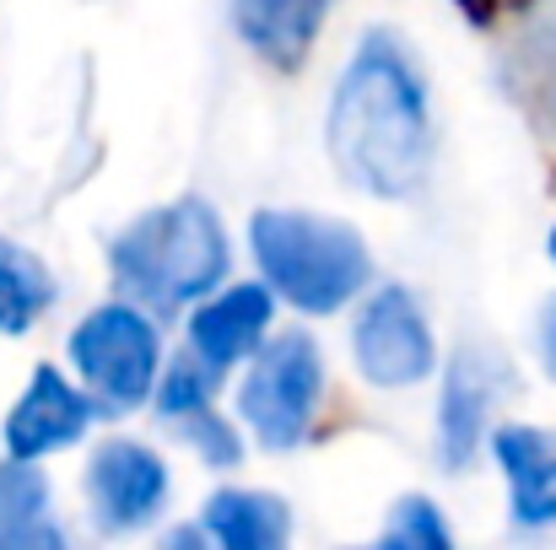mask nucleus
<instances>
[{"instance_id":"nucleus-17","label":"nucleus","mask_w":556,"mask_h":550,"mask_svg":"<svg viewBox=\"0 0 556 550\" xmlns=\"http://www.w3.org/2000/svg\"><path fill=\"white\" fill-rule=\"evenodd\" d=\"M211 378H216V372L200 362L194 351L179 357V362L168 367L163 388H157V410H163L168 421H185V415H194V410H205V405H211Z\"/></svg>"},{"instance_id":"nucleus-7","label":"nucleus","mask_w":556,"mask_h":550,"mask_svg":"<svg viewBox=\"0 0 556 550\" xmlns=\"http://www.w3.org/2000/svg\"><path fill=\"white\" fill-rule=\"evenodd\" d=\"M87 497H92V513L109 535H130L141 524H152L168 502V464L141 448V443H103L87 464Z\"/></svg>"},{"instance_id":"nucleus-16","label":"nucleus","mask_w":556,"mask_h":550,"mask_svg":"<svg viewBox=\"0 0 556 550\" xmlns=\"http://www.w3.org/2000/svg\"><path fill=\"white\" fill-rule=\"evenodd\" d=\"M372 550H454V540H448L443 513L427 497H400L389 508V524H383Z\"/></svg>"},{"instance_id":"nucleus-3","label":"nucleus","mask_w":556,"mask_h":550,"mask_svg":"<svg viewBox=\"0 0 556 550\" xmlns=\"http://www.w3.org/2000/svg\"><path fill=\"white\" fill-rule=\"evenodd\" d=\"M254 259L276 297H287L303 314H336L346 308L372 276L368 243L357 227L308 216V210H260L249 221Z\"/></svg>"},{"instance_id":"nucleus-14","label":"nucleus","mask_w":556,"mask_h":550,"mask_svg":"<svg viewBox=\"0 0 556 550\" xmlns=\"http://www.w3.org/2000/svg\"><path fill=\"white\" fill-rule=\"evenodd\" d=\"M205 535L216 550H287L292 513L270 491H216L205 502Z\"/></svg>"},{"instance_id":"nucleus-20","label":"nucleus","mask_w":556,"mask_h":550,"mask_svg":"<svg viewBox=\"0 0 556 550\" xmlns=\"http://www.w3.org/2000/svg\"><path fill=\"white\" fill-rule=\"evenodd\" d=\"M163 550H216V540H205V529H174Z\"/></svg>"},{"instance_id":"nucleus-11","label":"nucleus","mask_w":556,"mask_h":550,"mask_svg":"<svg viewBox=\"0 0 556 550\" xmlns=\"http://www.w3.org/2000/svg\"><path fill=\"white\" fill-rule=\"evenodd\" d=\"M492 453L508 475L514 524H525V529L556 524V432H546V426H503L492 437Z\"/></svg>"},{"instance_id":"nucleus-21","label":"nucleus","mask_w":556,"mask_h":550,"mask_svg":"<svg viewBox=\"0 0 556 550\" xmlns=\"http://www.w3.org/2000/svg\"><path fill=\"white\" fill-rule=\"evenodd\" d=\"M541 351H546V367L556 372V303H546V314H541Z\"/></svg>"},{"instance_id":"nucleus-10","label":"nucleus","mask_w":556,"mask_h":550,"mask_svg":"<svg viewBox=\"0 0 556 550\" xmlns=\"http://www.w3.org/2000/svg\"><path fill=\"white\" fill-rule=\"evenodd\" d=\"M265 324H270V292L265 286H227V292H216L211 303L194 308L189 351L211 372H227L260 346Z\"/></svg>"},{"instance_id":"nucleus-2","label":"nucleus","mask_w":556,"mask_h":550,"mask_svg":"<svg viewBox=\"0 0 556 550\" xmlns=\"http://www.w3.org/2000/svg\"><path fill=\"white\" fill-rule=\"evenodd\" d=\"M227 276V232L205 200H174L136 216L114 238V281L125 297L174 314L194 297L216 292Z\"/></svg>"},{"instance_id":"nucleus-4","label":"nucleus","mask_w":556,"mask_h":550,"mask_svg":"<svg viewBox=\"0 0 556 550\" xmlns=\"http://www.w3.org/2000/svg\"><path fill=\"white\" fill-rule=\"evenodd\" d=\"M319 388H325L319 346L303 330H287L260 351V362L249 367V378L238 388V410L254 426V437L281 453V448H298L308 437Z\"/></svg>"},{"instance_id":"nucleus-19","label":"nucleus","mask_w":556,"mask_h":550,"mask_svg":"<svg viewBox=\"0 0 556 550\" xmlns=\"http://www.w3.org/2000/svg\"><path fill=\"white\" fill-rule=\"evenodd\" d=\"M185 437L211 459V464H238L243 459V448H238V432L227 426V421H216L211 415V405L205 410H194V415H185Z\"/></svg>"},{"instance_id":"nucleus-1","label":"nucleus","mask_w":556,"mask_h":550,"mask_svg":"<svg viewBox=\"0 0 556 550\" xmlns=\"http://www.w3.org/2000/svg\"><path fill=\"white\" fill-rule=\"evenodd\" d=\"M330 157L341 179L378 200H400L427 179L432 163V119L427 87L410 54L389 38L368 33L352 54L336 103H330Z\"/></svg>"},{"instance_id":"nucleus-13","label":"nucleus","mask_w":556,"mask_h":550,"mask_svg":"<svg viewBox=\"0 0 556 550\" xmlns=\"http://www.w3.org/2000/svg\"><path fill=\"white\" fill-rule=\"evenodd\" d=\"M0 550H65L49 508V481L33 470V459L0 464Z\"/></svg>"},{"instance_id":"nucleus-18","label":"nucleus","mask_w":556,"mask_h":550,"mask_svg":"<svg viewBox=\"0 0 556 550\" xmlns=\"http://www.w3.org/2000/svg\"><path fill=\"white\" fill-rule=\"evenodd\" d=\"M525 81H530V98L546 114H556V22L525 43Z\"/></svg>"},{"instance_id":"nucleus-12","label":"nucleus","mask_w":556,"mask_h":550,"mask_svg":"<svg viewBox=\"0 0 556 550\" xmlns=\"http://www.w3.org/2000/svg\"><path fill=\"white\" fill-rule=\"evenodd\" d=\"M325 5L330 0H238L232 22H238L243 43L260 60H270L276 71H298L308 60V49H314Z\"/></svg>"},{"instance_id":"nucleus-9","label":"nucleus","mask_w":556,"mask_h":550,"mask_svg":"<svg viewBox=\"0 0 556 550\" xmlns=\"http://www.w3.org/2000/svg\"><path fill=\"white\" fill-rule=\"evenodd\" d=\"M87 421H92V399L76 394L54 367H38L27 394L5 415V448L11 459H43V453L71 448L87 432Z\"/></svg>"},{"instance_id":"nucleus-8","label":"nucleus","mask_w":556,"mask_h":550,"mask_svg":"<svg viewBox=\"0 0 556 550\" xmlns=\"http://www.w3.org/2000/svg\"><path fill=\"white\" fill-rule=\"evenodd\" d=\"M503 378L508 372L492 351H476V346L454 351V362L443 372V399H438V453H443L448 470H465L476 459Z\"/></svg>"},{"instance_id":"nucleus-15","label":"nucleus","mask_w":556,"mask_h":550,"mask_svg":"<svg viewBox=\"0 0 556 550\" xmlns=\"http://www.w3.org/2000/svg\"><path fill=\"white\" fill-rule=\"evenodd\" d=\"M49 297H54L49 270L27 248H16L11 238H0V335L33 330V319L49 308Z\"/></svg>"},{"instance_id":"nucleus-6","label":"nucleus","mask_w":556,"mask_h":550,"mask_svg":"<svg viewBox=\"0 0 556 550\" xmlns=\"http://www.w3.org/2000/svg\"><path fill=\"white\" fill-rule=\"evenodd\" d=\"M352 357L372 388H410L432 372L438 346H432V330L410 292L383 286L378 297L363 303L357 330H352Z\"/></svg>"},{"instance_id":"nucleus-5","label":"nucleus","mask_w":556,"mask_h":550,"mask_svg":"<svg viewBox=\"0 0 556 550\" xmlns=\"http://www.w3.org/2000/svg\"><path fill=\"white\" fill-rule=\"evenodd\" d=\"M71 362L109 410H130L157 383V330L141 308L109 303L76 324Z\"/></svg>"}]
</instances>
